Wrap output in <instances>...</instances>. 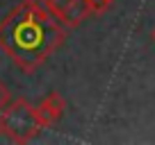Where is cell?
I'll list each match as a JSON object with an SVG mask.
<instances>
[{"instance_id": "1", "label": "cell", "mask_w": 155, "mask_h": 145, "mask_svg": "<svg viewBox=\"0 0 155 145\" xmlns=\"http://www.w3.org/2000/svg\"><path fill=\"white\" fill-rule=\"evenodd\" d=\"M66 39V27L37 0H23L0 20V50L23 72H34Z\"/></svg>"}, {"instance_id": "2", "label": "cell", "mask_w": 155, "mask_h": 145, "mask_svg": "<svg viewBox=\"0 0 155 145\" xmlns=\"http://www.w3.org/2000/svg\"><path fill=\"white\" fill-rule=\"evenodd\" d=\"M0 122H2V134L14 143H30L44 129L34 116V106L25 97H16L7 102L0 109Z\"/></svg>"}, {"instance_id": "3", "label": "cell", "mask_w": 155, "mask_h": 145, "mask_svg": "<svg viewBox=\"0 0 155 145\" xmlns=\"http://www.w3.org/2000/svg\"><path fill=\"white\" fill-rule=\"evenodd\" d=\"M50 16L59 20L64 27H78L89 16L87 0H37Z\"/></svg>"}, {"instance_id": "4", "label": "cell", "mask_w": 155, "mask_h": 145, "mask_svg": "<svg viewBox=\"0 0 155 145\" xmlns=\"http://www.w3.org/2000/svg\"><path fill=\"white\" fill-rule=\"evenodd\" d=\"M64 111H66V100H64V95L57 93V91L48 93L44 100L34 106V116H37L39 125L44 127V129H46V127L57 125V122L62 120Z\"/></svg>"}, {"instance_id": "5", "label": "cell", "mask_w": 155, "mask_h": 145, "mask_svg": "<svg viewBox=\"0 0 155 145\" xmlns=\"http://www.w3.org/2000/svg\"><path fill=\"white\" fill-rule=\"evenodd\" d=\"M12 100V95H9V91H7V86L2 82H0V109H2V106L7 104V102Z\"/></svg>"}, {"instance_id": "6", "label": "cell", "mask_w": 155, "mask_h": 145, "mask_svg": "<svg viewBox=\"0 0 155 145\" xmlns=\"http://www.w3.org/2000/svg\"><path fill=\"white\" fill-rule=\"evenodd\" d=\"M150 39L155 41V25H153V29H150Z\"/></svg>"}, {"instance_id": "7", "label": "cell", "mask_w": 155, "mask_h": 145, "mask_svg": "<svg viewBox=\"0 0 155 145\" xmlns=\"http://www.w3.org/2000/svg\"><path fill=\"white\" fill-rule=\"evenodd\" d=\"M0 136H2V122H0Z\"/></svg>"}, {"instance_id": "8", "label": "cell", "mask_w": 155, "mask_h": 145, "mask_svg": "<svg viewBox=\"0 0 155 145\" xmlns=\"http://www.w3.org/2000/svg\"><path fill=\"white\" fill-rule=\"evenodd\" d=\"M110 2H114V0H110Z\"/></svg>"}]
</instances>
